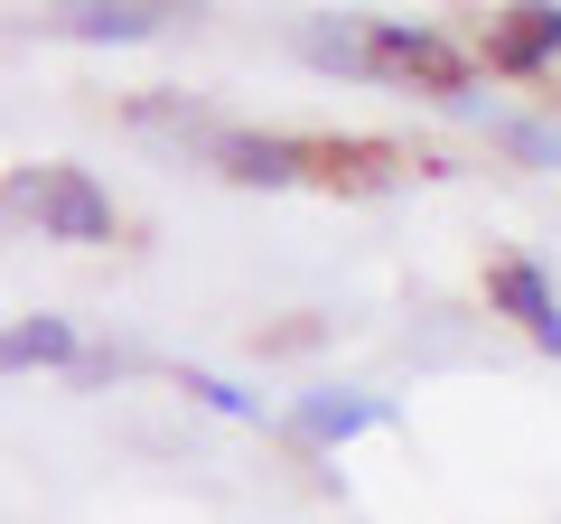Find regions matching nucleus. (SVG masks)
Returning a JSON list of instances; mask_svg holds the SVG:
<instances>
[{
	"label": "nucleus",
	"instance_id": "obj_1",
	"mask_svg": "<svg viewBox=\"0 0 561 524\" xmlns=\"http://www.w3.org/2000/svg\"><path fill=\"white\" fill-rule=\"evenodd\" d=\"M0 206L10 216H38V235H57V243H103L113 235V197L84 169H20V179L0 187Z\"/></svg>",
	"mask_w": 561,
	"mask_h": 524
},
{
	"label": "nucleus",
	"instance_id": "obj_2",
	"mask_svg": "<svg viewBox=\"0 0 561 524\" xmlns=\"http://www.w3.org/2000/svg\"><path fill=\"white\" fill-rule=\"evenodd\" d=\"M365 76H421L431 94L468 103V57L440 38V29H402V20H375V29H365Z\"/></svg>",
	"mask_w": 561,
	"mask_h": 524
},
{
	"label": "nucleus",
	"instance_id": "obj_3",
	"mask_svg": "<svg viewBox=\"0 0 561 524\" xmlns=\"http://www.w3.org/2000/svg\"><path fill=\"white\" fill-rule=\"evenodd\" d=\"M225 179L243 187H290V179H319V141H280V132H206Z\"/></svg>",
	"mask_w": 561,
	"mask_h": 524
},
{
	"label": "nucleus",
	"instance_id": "obj_4",
	"mask_svg": "<svg viewBox=\"0 0 561 524\" xmlns=\"http://www.w3.org/2000/svg\"><path fill=\"white\" fill-rule=\"evenodd\" d=\"M486 300H496L505 319H515L524 338L542 346V356H561V291L542 282V262H524V253H505L496 272H486Z\"/></svg>",
	"mask_w": 561,
	"mask_h": 524
},
{
	"label": "nucleus",
	"instance_id": "obj_5",
	"mask_svg": "<svg viewBox=\"0 0 561 524\" xmlns=\"http://www.w3.org/2000/svg\"><path fill=\"white\" fill-rule=\"evenodd\" d=\"M383 422H393V403H383V394H309V403L290 412V431H300V441H319V449L356 441V431H383Z\"/></svg>",
	"mask_w": 561,
	"mask_h": 524
},
{
	"label": "nucleus",
	"instance_id": "obj_6",
	"mask_svg": "<svg viewBox=\"0 0 561 524\" xmlns=\"http://www.w3.org/2000/svg\"><path fill=\"white\" fill-rule=\"evenodd\" d=\"M542 57H561V10H505L486 29V66L496 76H534Z\"/></svg>",
	"mask_w": 561,
	"mask_h": 524
},
{
	"label": "nucleus",
	"instance_id": "obj_7",
	"mask_svg": "<svg viewBox=\"0 0 561 524\" xmlns=\"http://www.w3.org/2000/svg\"><path fill=\"white\" fill-rule=\"evenodd\" d=\"M76 328L66 319H20V328H0V375H20V365H76Z\"/></svg>",
	"mask_w": 561,
	"mask_h": 524
},
{
	"label": "nucleus",
	"instance_id": "obj_8",
	"mask_svg": "<svg viewBox=\"0 0 561 524\" xmlns=\"http://www.w3.org/2000/svg\"><path fill=\"white\" fill-rule=\"evenodd\" d=\"M169 10H66V29L76 38H150Z\"/></svg>",
	"mask_w": 561,
	"mask_h": 524
},
{
	"label": "nucleus",
	"instance_id": "obj_9",
	"mask_svg": "<svg viewBox=\"0 0 561 524\" xmlns=\"http://www.w3.org/2000/svg\"><path fill=\"white\" fill-rule=\"evenodd\" d=\"M187 394H197V403H216V412H234V422H262V403H253V394H234L225 375H187Z\"/></svg>",
	"mask_w": 561,
	"mask_h": 524
}]
</instances>
